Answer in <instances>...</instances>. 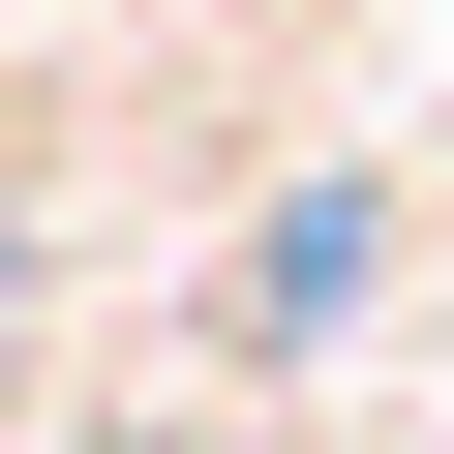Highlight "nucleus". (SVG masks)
Listing matches in <instances>:
<instances>
[]
</instances>
